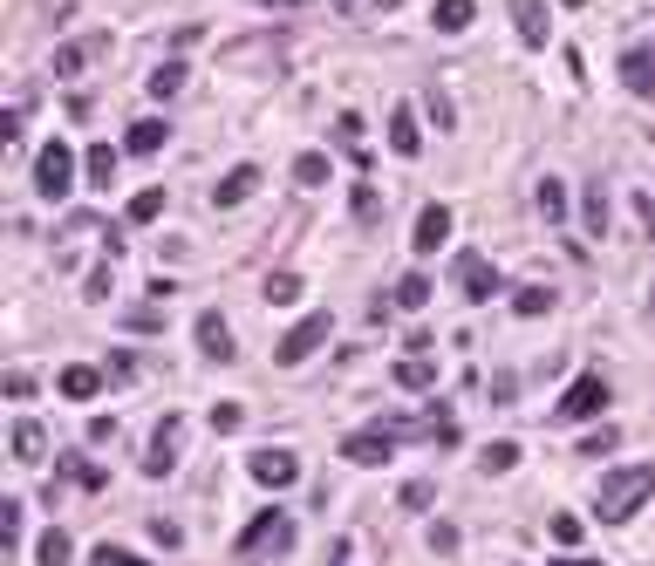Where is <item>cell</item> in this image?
Wrapping results in <instances>:
<instances>
[{
    "mask_svg": "<svg viewBox=\"0 0 655 566\" xmlns=\"http://www.w3.org/2000/svg\"><path fill=\"white\" fill-rule=\"evenodd\" d=\"M649 307H655V287H649Z\"/></svg>",
    "mask_w": 655,
    "mask_h": 566,
    "instance_id": "816d5d0a",
    "label": "cell"
},
{
    "mask_svg": "<svg viewBox=\"0 0 655 566\" xmlns=\"http://www.w3.org/2000/svg\"><path fill=\"white\" fill-rule=\"evenodd\" d=\"M123 328H137V335H157V328H164L157 301H151V307H130V314H123Z\"/></svg>",
    "mask_w": 655,
    "mask_h": 566,
    "instance_id": "e575fe53",
    "label": "cell"
},
{
    "mask_svg": "<svg viewBox=\"0 0 655 566\" xmlns=\"http://www.w3.org/2000/svg\"><path fill=\"white\" fill-rule=\"evenodd\" d=\"M328 178H335V164H328V157H321V151L294 157V185H328Z\"/></svg>",
    "mask_w": 655,
    "mask_h": 566,
    "instance_id": "83f0119b",
    "label": "cell"
},
{
    "mask_svg": "<svg viewBox=\"0 0 655 566\" xmlns=\"http://www.w3.org/2000/svg\"><path fill=\"white\" fill-rule=\"evenodd\" d=\"M424 110H430V123H437V130H451V123H458V110H451V96H444V89H430Z\"/></svg>",
    "mask_w": 655,
    "mask_h": 566,
    "instance_id": "d590c367",
    "label": "cell"
},
{
    "mask_svg": "<svg viewBox=\"0 0 655 566\" xmlns=\"http://www.w3.org/2000/svg\"><path fill=\"white\" fill-rule=\"evenodd\" d=\"M601 410H608V376H574L567 396L553 403V423H594Z\"/></svg>",
    "mask_w": 655,
    "mask_h": 566,
    "instance_id": "277c9868",
    "label": "cell"
},
{
    "mask_svg": "<svg viewBox=\"0 0 655 566\" xmlns=\"http://www.w3.org/2000/svg\"><path fill=\"white\" fill-rule=\"evenodd\" d=\"M82 294H89V301H103V294H110V266H96V273L82 280Z\"/></svg>",
    "mask_w": 655,
    "mask_h": 566,
    "instance_id": "7bdbcfd3",
    "label": "cell"
},
{
    "mask_svg": "<svg viewBox=\"0 0 655 566\" xmlns=\"http://www.w3.org/2000/svg\"><path fill=\"white\" fill-rule=\"evenodd\" d=\"M69 560H76V539H69L62 526H48L35 539V566H69Z\"/></svg>",
    "mask_w": 655,
    "mask_h": 566,
    "instance_id": "d6986e66",
    "label": "cell"
},
{
    "mask_svg": "<svg viewBox=\"0 0 655 566\" xmlns=\"http://www.w3.org/2000/svg\"><path fill=\"white\" fill-rule=\"evenodd\" d=\"M451 280H458V294L464 301H499V266L485 260V253H478V246H458V253H451Z\"/></svg>",
    "mask_w": 655,
    "mask_h": 566,
    "instance_id": "7a4b0ae2",
    "label": "cell"
},
{
    "mask_svg": "<svg viewBox=\"0 0 655 566\" xmlns=\"http://www.w3.org/2000/svg\"><path fill=\"white\" fill-rule=\"evenodd\" d=\"M389 151H396V157H417V151H424V130H417V110H410V103H396V110H389Z\"/></svg>",
    "mask_w": 655,
    "mask_h": 566,
    "instance_id": "4fadbf2b",
    "label": "cell"
},
{
    "mask_svg": "<svg viewBox=\"0 0 655 566\" xmlns=\"http://www.w3.org/2000/svg\"><path fill=\"white\" fill-rule=\"evenodd\" d=\"M21 526H28V505H14V498H7V505H0V546H7V553L21 546Z\"/></svg>",
    "mask_w": 655,
    "mask_h": 566,
    "instance_id": "1f68e13d",
    "label": "cell"
},
{
    "mask_svg": "<svg viewBox=\"0 0 655 566\" xmlns=\"http://www.w3.org/2000/svg\"><path fill=\"white\" fill-rule=\"evenodd\" d=\"M82 62H89V48H62V55H55V76H76Z\"/></svg>",
    "mask_w": 655,
    "mask_h": 566,
    "instance_id": "60d3db41",
    "label": "cell"
},
{
    "mask_svg": "<svg viewBox=\"0 0 655 566\" xmlns=\"http://www.w3.org/2000/svg\"><path fill=\"white\" fill-rule=\"evenodd\" d=\"M0 144H21V110H0Z\"/></svg>",
    "mask_w": 655,
    "mask_h": 566,
    "instance_id": "ee69618b",
    "label": "cell"
},
{
    "mask_svg": "<svg viewBox=\"0 0 655 566\" xmlns=\"http://www.w3.org/2000/svg\"><path fill=\"white\" fill-rule=\"evenodd\" d=\"M253 191H260V164H232L226 178H219V185H212V205H219V212H226V205H246V198H253Z\"/></svg>",
    "mask_w": 655,
    "mask_h": 566,
    "instance_id": "30bf717a",
    "label": "cell"
},
{
    "mask_svg": "<svg viewBox=\"0 0 655 566\" xmlns=\"http://www.w3.org/2000/svg\"><path fill=\"white\" fill-rule=\"evenodd\" d=\"M7 444H14V464H41V451H48V430H41L35 416H21V423L7 430Z\"/></svg>",
    "mask_w": 655,
    "mask_h": 566,
    "instance_id": "9a60e30c",
    "label": "cell"
},
{
    "mask_svg": "<svg viewBox=\"0 0 655 566\" xmlns=\"http://www.w3.org/2000/svg\"><path fill=\"white\" fill-rule=\"evenodd\" d=\"M560 566H594V560H560Z\"/></svg>",
    "mask_w": 655,
    "mask_h": 566,
    "instance_id": "681fc988",
    "label": "cell"
},
{
    "mask_svg": "<svg viewBox=\"0 0 655 566\" xmlns=\"http://www.w3.org/2000/svg\"><path fill=\"white\" fill-rule=\"evenodd\" d=\"M185 76H192V69H185L178 55H171V62H157V69H151V96H178V89H185Z\"/></svg>",
    "mask_w": 655,
    "mask_h": 566,
    "instance_id": "484cf974",
    "label": "cell"
},
{
    "mask_svg": "<svg viewBox=\"0 0 655 566\" xmlns=\"http://www.w3.org/2000/svg\"><path fill=\"white\" fill-rule=\"evenodd\" d=\"M69 185H76V151H69L62 137H48V144L35 151V198H48V205H55Z\"/></svg>",
    "mask_w": 655,
    "mask_h": 566,
    "instance_id": "3957f363",
    "label": "cell"
},
{
    "mask_svg": "<svg viewBox=\"0 0 655 566\" xmlns=\"http://www.w3.org/2000/svg\"><path fill=\"white\" fill-rule=\"evenodd\" d=\"M389 444H396V437H389L383 423H376V430H355V437L342 444V457H348V464H362V471H369V464H389Z\"/></svg>",
    "mask_w": 655,
    "mask_h": 566,
    "instance_id": "7c38bea8",
    "label": "cell"
},
{
    "mask_svg": "<svg viewBox=\"0 0 655 566\" xmlns=\"http://www.w3.org/2000/svg\"><path fill=\"white\" fill-rule=\"evenodd\" d=\"M253 546H294V519H280V512H260L253 526L239 532V553H253Z\"/></svg>",
    "mask_w": 655,
    "mask_h": 566,
    "instance_id": "8fae6325",
    "label": "cell"
},
{
    "mask_svg": "<svg viewBox=\"0 0 655 566\" xmlns=\"http://www.w3.org/2000/svg\"><path fill=\"white\" fill-rule=\"evenodd\" d=\"M444 239H451V205H424V212H417V232H410V246H417V253H444Z\"/></svg>",
    "mask_w": 655,
    "mask_h": 566,
    "instance_id": "9c48e42d",
    "label": "cell"
},
{
    "mask_svg": "<svg viewBox=\"0 0 655 566\" xmlns=\"http://www.w3.org/2000/svg\"><path fill=\"white\" fill-rule=\"evenodd\" d=\"M164 137H171V130H164L157 116H137V123H130V137H123V151H137V157H157V151H164Z\"/></svg>",
    "mask_w": 655,
    "mask_h": 566,
    "instance_id": "ac0fdd59",
    "label": "cell"
},
{
    "mask_svg": "<svg viewBox=\"0 0 655 566\" xmlns=\"http://www.w3.org/2000/svg\"><path fill=\"white\" fill-rule=\"evenodd\" d=\"M348 205H355V226H376V219H383V191L369 185V178L348 191Z\"/></svg>",
    "mask_w": 655,
    "mask_h": 566,
    "instance_id": "cb8c5ba5",
    "label": "cell"
},
{
    "mask_svg": "<svg viewBox=\"0 0 655 566\" xmlns=\"http://www.w3.org/2000/svg\"><path fill=\"white\" fill-rule=\"evenodd\" d=\"M116 437V416H89V444H110Z\"/></svg>",
    "mask_w": 655,
    "mask_h": 566,
    "instance_id": "f6af8a7d",
    "label": "cell"
},
{
    "mask_svg": "<svg viewBox=\"0 0 655 566\" xmlns=\"http://www.w3.org/2000/svg\"><path fill=\"white\" fill-rule=\"evenodd\" d=\"M157 212H164V185H144L137 198H130V212H123V219H130V226H151Z\"/></svg>",
    "mask_w": 655,
    "mask_h": 566,
    "instance_id": "d4e9b609",
    "label": "cell"
},
{
    "mask_svg": "<svg viewBox=\"0 0 655 566\" xmlns=\"http://www.w3.org/2000/svg\"><path fill=\"white\" fill-rule=\"evenodd\" d=\"M287 7H308V0H287Z\"/></svg>",
    "mask_w": 655,
    "mask_h": 566,
    "instance_id": "f907efd6",
    "label": "cell"
},
{
    "mask_svg": "<svg viewBox=\"0 0 655 566\" xmlns=\"http://www.w3.org/2000/svg\"><path fill=\"white\" fill-rule=\"evenodd\" d=\"M512 464H519V444H512V437L485 444V457H478V471H492V478H499V471H512Z\"/></svg>",
    "mask_w": 655,
    "mask_h": 566,
    "instance_id": "4dcf8cb0",
    "label": "cell"
},
{
    "mask_svg": "<svg viewBox=\"0 0 655 566\" xmlns=\"http://www.w3.org/2000/svg\"><path fill=\"white\" fill-rule=\"evenodd\" d=\"M82 178L96 191H110L116 185V144H89V157H82Z\"/></svg>",
    "mask_w": 655,
    "mask_h": 566,
    "instance_id": "ffe728a7",
    "label": "cell"
},
{
    "mask_svg": "<svg viewBox=\"0 0 655 566\" xmlns=\"http://www.w3.org/2000/svg\"><path fill=\"white\" fill-rule=\"evenodd\" d=\"M89 566H144V560H137V553H123V546H96Z\"/></svg>",
    "mask_w": 655,
    "mask_h": 566,
    "instance_id": "f35d334b",
    "label": "cell"
},
{
    "mask_svg": "<svg viewBox=\"0 0 655 566\" xmlns=\"http://www.w3.org/2000/svg\"><path fill=\"white\" fill-rule=\"evenodd\" d=\"M430 294H437V287H430L424 273H403V280H396V294H389V301L403 307V314H417V307H424V301H430Z\"/></svg>",
    "mask_w": 655,
    "mask_h": 566,
    "instance_id": "603a6c76",
    "label": "cell"
},
{
    "mask_svg": "<svg viewBox=\"0 0 655 566\" xmlns=\"http://www.w3.org/2000/svg\"><path fill=\"white\" fill-rule=\"evenodd\" d=\"M130 369H137L130 355H110V362H103V376H110V382H130Z\"/></svg>",
    "mask_w": 655,
    "mask_h": 566,
    "instance_id": "7dc6e473",
    "label": "cell"
},
{
    "mask_svg": "<svg viewBox=\"0 0 655 566\" xmlns=\"http://www.w3.org/2000/svg\"><path fill=\"white\" fill-rule=\"evenodd\" d=\"M178 437H185V416L171 410L164 416V423H157V437H151V457H144V478H164V471H171V464H178Z\"/></svg>",
    "mask_w": 655,
    "mask_h": 566,
    "instance_id": "ba28073f",
    "label": "cell"
},
{
    "mask_svg": "<svg viewBox=\"0 0 655 566\" xmlns=\"http://www.w3.org/2000/svg\"><path fill=\"white\" fill-rule=\"evenodd\" d=\"M239 423H246V410H239V403H212V430H219V437H232Z\"/></svg>",
    "mask_w": 655,
    "mask_h": 566,
    "instance_id": "74e56055",
    "label": "cell"
},
{
    "mask_svg": "<svg viewBox=\"0 0 655 566\" xmlns=\"http://www.w3.org/2000/svg\"><path fill=\"white\" fill-rule=\"evenodd\" d=\"M615 444H621V430H615V423H601L594 437H580V457H608Z\"/></svg>",
    "mask_w": 655,
    "mask_h": 566,
    "instance_id": "836d02e7",
    "label": "cell"
},
{
    "mask_svg": "<svg viewBox=\"0 0 655 566\" xmlns=\"http://www.w3.org/2000/svg\"><path fill=\"white\" fill-rule=\"evenodd\" d=\"M540 219H553V226L567 219V185L560 178H540Z\"/></svg>",
    "mask_w": 655,
    "mask_h": 566,
    "instance_id": "f1b7e54d",
    "label": "cell"
},
{
    "mask_svg": "<svg viewBox=\"0 0 655 566\" xmlns=\"http://www.w3.org/2000/svg\"><path fill=\"white\" fill-rule=\"evenodd\" d=\"M267 301L273 307H294V301H301V273H273V280H267Z\"/></svg>",
    "mask_w": 655,
    "mask_h": 566,
    "instance_id": "d6a6232c",
    "label": "cell"
},
{
    "mask_svg": "<svg viewBox=\"0 0 655 566\" xmlns=\"http://www.w3.org/2000/svg\"><path fill=\"white\" fill-rule=\"evenodd\" d=\"M151 532H157V546H185V532L171 526V519H151Z\"/></svg>",
    "mask_w": 655,
    "mask_h": 566,
    "instance_id": "bcb514c9",
    "label": "cell"
},
{
    "mask_svg": "<svg viewBox=\"0 0 655 566\" xmlns=\"http://www.w3.org/2000/svg\"><path fill=\"white\" fill-rule=\"evenodd\" d=\"M96 389H103V376H96V369H82V362H69V369H62V396H69V403H89Z\"/></svg>",
    "mask_w": 655,
    "mask_h": 566,
    "instance_id": "7402d4cb",
    "label": "cell"
},
{
    "mask_svg": "<svg viewBox=\"0 0 655 566\" xmlns=\"http://www.w3.org/2000/svg\"><path fill=\"white\" fill-rule=\"evenodd\" d=\"M246 471H253V478H260L267 491H287L294 478H301V457L280 451V444H267V451H253V464H246Z\"/></svg>",
    "mask_w": 655,
    "mask_h": 566,
    "instance_id": "8992f818",
    "label": "cell"
},
{
    "mask_svg": "<svg viewBox=\"0 0 655 566\" xmlns=\"http://www.w3.org/2000/svg\"><path fill=\"white\" fill-rule=\"evenodd\" d=\"M642 226H649V239H655V198H642Z\"/></svg>",
    "mask_w": 655,
    "mask_h": 566,
    "instance_id": "c3c4849f",
    "label": "cell"
},
{
    "mask_svg": "<svg viewBox=\"0 0 655 566\" xmlns=\"http://www.w3.org/2000/svg\"><path fill=\"white\" fill-rule=\"evenodd\" d=\"M649 491H655V464H621V471H608L601 478V519L608 526H621V519H635L642 505H649Z\"/></svg>",
    "mask_w": 655,
    "mask_h": 566,
    "instance_id": "6da1fadb",
    "label": "cell"
},
{
    "mask_svg": "<svg viewBox=\"0 0 655 566\" xmlns=\"http://www.w3.org/2000/svg\"><path fill=\"white\" fill-rule=\"evenodd\" d=\"M580 226H587V239H608V226H615L608 185H587V198H580Z\"/></svg>",
    "mask_w": 655,
    "mask_h": 566,
    "instance_id": "5bb4252c",
    "label": "cell"
},
{
    "mask_svg": "<svg viewBox=\"0 0 655 566\" xmlns=\"http://www.w3.org/2000/svg\"><path fill=\"white\" fill-rule=\"evenodd\" d=\"M335 137H342L348 151L362 157V116H355V110H342V116H335Z\"/></svg>",
    "mask_w": 655,
    "mask_h": 566,
    "instance_id": "8d00e7d4",
    "label": "cell"
},
{
    "mask_svg": "<svg viewBox=\"0 0 655 566\" xmlns=\"http://www.w3.org/2000/svg\"><path fill=\"white\" fill-rule=\"evenodd\" d=\"M389 376H396V389H430V376H437V369H430L424 355H403V362H396Z\"/></svg>",
    "mask_w": 655,
    "mask_h": 566,
    "instance_id": "4316f807",
    "label": "cell"
},
{
    "mask_svg": "<svg viewBox=\"0 0 655 566\" xmlns=\"http://www.w3.org/2000/svg\"><path fill=\"white\" fill-rule=\"evenodd\" d=\"M198 355H205V362H232V355H239V348H232V328H226V314H219V307H205V314H198Z\"/></svg>",
    "mask_w": 655,
    "mask_h": 566,
    "instance_id": "52a82bcc",
    "label": "cell"
},
{
    "mask_svg": "<svg viewBox=\"0 0 655 566\" xmlns=\"http://www.w3.org/2000/svg\"><path fill=\"white\" fill-rule=\"evenodd\" d=\"M328 335H335V314H308V321H294V328L280 335L273 362H280V369H301V362H308V355H314Z\"/></svg>",
    "mask_w": 655,
    "mask_h": 566,
    "instance_id": "5b68a950",
    "label": "cell"
},
{
    "mask_svg": "<svg viewBox=\"0 0 655 566\" xmlns=\"http://www.w3.org/2000/svg\"><path fill=\"white\" fill-rule=\"evenodd\" d=\"M512 314L540 321V314H553V294H546V287H519V294H512Z\"/></svg>",
    "mask_w": 655,
    "mask_h": 566,
    "instance_id": "f546056e",
    "label": "cell"
},
{
    "mask_svg": "<svg viewBox=\"0 0 655 566\" xmlns=\"http://www.w3.org/2000/svg\"><path fill=\"white\" fill-rule=\"evenodd\" d=\"M512 21H519V41H526V48H546V41H553L540 0H512Z\"/></svg>",
    "mask_w": 655,
    "mask_h": 566,
    "instance_id": "e0dca14e",
    "label": "cell"
},
{
    "mask_svg": "<svg viewBox=\"0 0 655 566\" xmlns=\"http://www.w3.org/2000/svg\"><path fill=\"white\" fill-rule=\"evenodd\" d=\"M621 82H628V96H655V55L649 48H628L621 55Z\"/></svg>",
    "mask_w": 655,
    "mask_h": 566,
    "instance_id": "2e32d148",
    "label": "cell"
},
{
    "mask_svg": "<svg viewBox=\"0 0 655 566\" xmlns=\"http://www.w3.org/2000/svg\"><path fill=\"white\" fill-rule=\"evenodd\" d=\"M553 539H560V546H580V519L574 512H553Z\"/></svg>",
    "mask_w": 655,
    "mask_h": 566,
    "instance_id": "ab89813d",
    "label": "cell"
},
{
    "mask_svg": "<svg viewBox=\"0 0 655 566\" xmlns=\"http://www.w3.org/2000/svg\"><path fill=\"white\" fill-rule=\"evenodd\" d=\"M471 14H478V0H437V7H430V21H437L444 35H464V28H471Z\"/></svg>",
    "mask_w": 655,
    "mask_h": 566,
    "instance_id": "44dd1931",
    "label": "cell"
},
{
    "mask_svg": "<svg viewBox=\"0 0 655 566\" xmlns=\"http://www.w3.org/2000/svg\"><path fill=\"white\" fill-rule=\"evenodd\" d=\"M430 553H458V526H430Z\"/></svg>",
    "mask_w": 655,
    "mask_h": 566,
    "instance_id": "b9f144b4",
    "label": "cell"
}]
</instances>
